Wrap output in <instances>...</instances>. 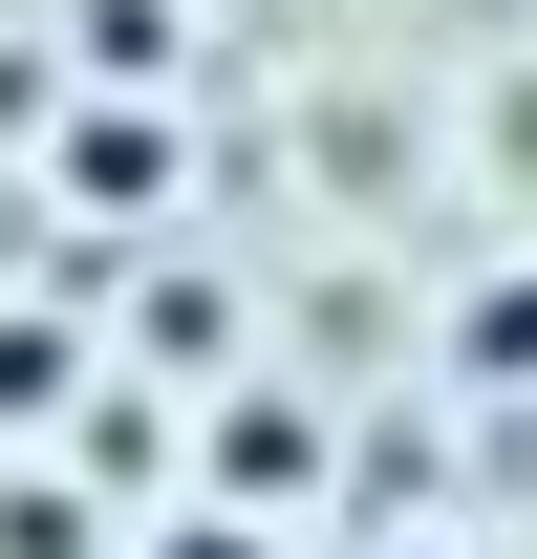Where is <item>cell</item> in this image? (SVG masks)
<instances>
[{
	"mask_svg": "<svg viewBox=\"0 0 537 559\" xmlns=\"http://www.w3.org/2000/svg\"><path fill=\"white\" fill-rule=\"evenodd\" d=\"M494 173H516V194H537V66H516V108H494Z\"/></svg>",
	"mask_w": 537,
	"mask_h": 559,
	"instance_id": "5",
	"label": "cell"
},
{
	"mask_svg": "<svg viewBox=\"0 0 537 559\" xmlns=\"http://www.w3.org/2000/svg\"><path fill=\"white\" fill-rule=\"evenodd\" d=\"M0 559H108V495L44 452V474H0Z\"/></svg>",
	"mask_w": 537,
	"mask_h": 559,
	"instance_id": "3",
	"label": "cell"
},
{
	"mask_svg": "<svg viewBox=\"0 0 537 559\" xmlns=\"http://www.w3.org/2000/svg\"><path fill=\"white\" fill-rule=\"evenodd\" d=\"M108 559H301V538H279V516H215V495H172V516H151V538H108Z\"/></svg>",
	"mask_w": 537,
	"mask_h": 559,
	"instance_id": "4",
	"label": "cell"
},
{
	"mask_svg": "<svg viewBox=\"0 0 537 559\" xmlns=\"http://www.w3.org/2000/svg\"><path fill=\"white\" fill-rule=\"evenodd\" d=\"M387 559H473V538H408V516H387Z\"/></svg>",
	"mask_w": 537,
	"mask_h": 559,
	"instance_id": "6",
	"label": "cell"
},
{
	"mask_svg": "<svg viewBox=\"0 0 537 559\" xmlns=\"http://www.w3.org/2000/svg\"><path fill=\"white\" fill-rule=\"evenodd\" d=\"M215 516H279V538H301V495H323V409H301V388H215Z\"/></svg>",
	"mask_w": 537,
	"mask_h": 559,
	"instance_id": "1",
	"label": "cell"
},
{
	"mask_svg": "<svg viewBox=\"0 0 537 559\" xmlns=\"http://www.w3.org/2000/svg\"><path fill=\"white\" fill-rule=\"evenodd\" d=\"M452 388H537V259H494L452 301Z\"/></svg>",
	"mask_w": 537,
	"mask_h": 559,
	"instance_id": "2",
	"label": "cell"
}]
</instances>
